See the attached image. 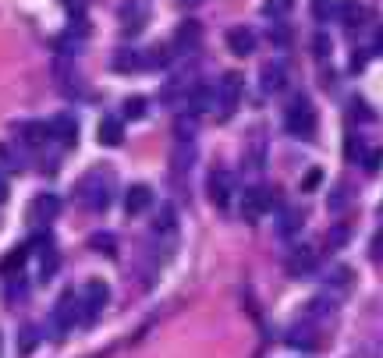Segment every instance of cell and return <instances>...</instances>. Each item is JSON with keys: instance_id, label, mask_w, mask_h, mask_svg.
Masks as SVG:
<instances>
[{"instance_id": "18", "label": "cell", "mask_w": 383, "mask_h": 358, "mask_svg": "<svg viewBox=\"0 0 383 358\" xmlns=\"http://www.w3.org/2000/svg\"><path fill=\"white\" fill-rule=\"evenodd\" d=\"M337 18L348 25V29H358L365 22V8L355 4V0H348V4H337Z\"/></svg>"}, {"instance_id": "14", "label": "cell", "mask_w": 383, "mask_h": 358, "mask_svg": "<svg viewBox=\"0 0 383 358\" xmlns=\"http://www.w3.org/2000/svg\"><path fill=\"white\" fill-rule=\"evenodd\" d=\"M195 43H199V25H195V22L178 25V32H174V50H178V53H192Z\"/></svg>"}, {"instance_id": "34", "label": "cell", "mask_w": 383, "mask_h": 358, "mask_svg": "<svg viewBox=\"0 0 383 358\" xmlns=\"http://www.w3.org/2000/svg\"><path fill=\"white\" fill-rule=\"evenodd\" d=\"M369 259L372 263H383V227L372 230V237H369Z\"/></svg>"}, {"instance_id": "22", "label": "cell", "mask_w": 383, "mask_h": 358, "mask_svg": "<svg viewBox=\"0 0 383 358\" xmlns=\"http://www.w3.org/2000/svg\"><path fill=\"white\" fill-rule=\"evenodd\" d=\"M351 284H355V277H351L348 266H334L330 273H326V287H334V291H348Z\"/></svg>"}, {"instance_id": "31", "label": "cell", "mask_w": 383, "mask_h": 358, "mask_svg": "<svg viewBox=\"0 0 383 358\" xmlns=\"http://www.w3.org/2000/svg\"><path fill=\"white\" fill-rule=\"evenodd\" d=\"M167 61H171V50H163V46H156V50H149V53L142 57L146 68H167Z\"/></svg>"}, {"instance_id": "17", "label": "cell", "mask_w": 383, "mask_h": 358, "mask_svg": "<svg viewBox=\"0 0 383 358\" xmlns=\"http://www.w3.org/2000/svg\"><path fill=\"white\" fill-rule=\"evenodd\" d=\"M188 103H192V106H188V113H195V117H199V113H206V110L216 103V92H213L209 85H195Z\"/></svg>"}, {"instance_id": "21", "label": "cell", "mask_w": 383, "mask_h": 358, "mask_svg": "<svg viewBox=\"0 0 383 358\" xmlns=\"http://www.w3.org/2000/svg\"><path fill=\"white\" fill-rule=\"evenodd\" d=\"M195 163V142L192 139H178V149H174V170H188Z\"/></svg>"}, {"instance_id": "42", "label": "cell", "mask_w": 383, "mask_h": 358, "mask_svg": "<svg viewBox=\"0 0 383 358\" xmlns=\"http://www.w3.org/2000/svg\"><path fill=\"white\" fill-rule=\"evenodd\" d=\"M8 199V181H4V174H0V202Z\"/></svg>"}, {"instance_id": "6", "label": "cell", "mask_w": 383, "mask_h": 358, "mask_svg": "<svg viewBox=\"0 0 383 358\" xmlns=\"http://www.w3.org/2000/svg\"><path fill=\"white\" fill-rule=\"evenodd\" d=\"M209 199L221 206V209H228L231 206V192H235V174L231 170H213L209 174Z\"/></svg>"}, {"instance_id": "10", "label": "cell", "mask_w": 383, "mask_h": 358, "mask_svg": "<svg viewBox=\"0 0 383 358\" xmlns=\"http://www.w3.org/2000/svg\"><path fill=\"white\" fill-rule=\"evenodd\" d=\"M284 85H288V64H284V61H273V64L263 68V75H259V89H263L266 96L281 92Z\"/></svg>"}, {"instance_id": "29", "label": "cell", "mask_w": 383, "mask_h": 358, "mask_svg": "<svg viewBox=\"0 0 383 358\" xmlns=\"http://www.w3.org/2000/svg\"><path fill=\"white\" fill-rule=\"evenodd\" d=\"M89 245H92L99 256H114V234L99 230V234H92V237H89Z\"/></svg>"}, {"instance_id": "40", "label": "cell", "mask_w": 383, "mask_h": 358, "mask_svg": "<svg viewBox=\"0 0 383 358\" xmlns=\"http://www.w3.org/2000/svg\"><path fill=\"white\" fill-rule=\"evenodd\" d=\"M174 4H178V8H185V11H192V8H199V4H202V0H174Z\"/></svg>"}, {"instance_id": "2", "label": "cell", "mask_w": 383, "mask_h": 358, "mask_svg": "<svg viewBox=\"0 0 383 358\" xmlns=\"http://www.w3.org/2000/svg\"><path fill=\"white\" fill-rule=\"evenodd\" d=\"M284 125H288V132H291L295 139H302V142H309V139L316 135V110H312V103H309L305 96H298V99L288 106Z\"/></svg>"}, {"instance_id": "27", "label": "cell", "mask_w": 383, "mask_h": 358, "mask_svg": "<svg viewBox=\"0 0 383 358\" xmlns=\"http://www.w3.org/2000/svg\"><path fill=\"white\" fill-rule=\"evenodd\" d=\"M334 312V302L330 298H312V302L305 305V316H312V319H326Z\"/></svg>"}, {"instance_id": "13", "label": "cell", "mask_w": 383, "mask_h": 358, "mask_svg": "<svg viewBox=\"0 0 383 358\" xmlns=\"http://www.w3.org/2000/svg\"><path fill=\"white\" fill-rule=\"evenodd\" d=\"M18 139L29 142V146H43V142L53 139V128H50L46 121H22V125H18Z\"/></svg>"}, {"instance_id": "26", "label": "cell", "mask_w": 383, "mask_h": 358, "mask_svg": "<svg viewBox=\"0 0 383 358\" xmlns=\"http://www.w3.org/2000/svg\"><path fill=\"white\" fill-rule=\"evenodd\" d=\"M288 344L298 347V351H312V347H319V340H316L305 326H302V330H291V333H288Z\"/></svg>"}, {"instance_id": "7", "label": "cell", "mask_w": 383, "mask_h": 358, "mask_svg": "<svg viewBox=\"0 0 383 358\" xmlns=\"http://www.w3.org/2000/svg\"><path fill=\"white\" fill-rule=\"evenodd\" d=\"M238 96H242V75H238V71H228V75L221 78V85H216V103H221V117L231 113V106L238 103Z\"/></svg>"}, {"instance_id": "8", "label": "cell", "mask_w": 383, "mask_h": 358, "mask_svg": "<svg viewBox=\"0 0 383 358\" xmlns=\"http://www.w3.org/2000/svg\"><path fill=\"white\" fill-rule=\"evenodd\" d=\"M256 46H259V36H256L249 25H235V29H228V50H231L235 57H252Z\"/></svg>"}, {"instance_id": "43", "label": "cell", "mask_w": 383, "mask_h": 358, "mask_svg": "<svg viewBox=\"0 0 383 358\" xmlns=\"http://www.w3.org/2000/svg\"><path fill=\"white\" fill-rule=\"evenodd\" d=\"M0 354H4V337H0Z\"/></svg>"}, {"instance_id": "30", "label": "cell", "mask_w": 383, "mask_h": 358, "mask_svg": "<svg viewBox=\"0 0 383 358\" xmlns=\"http://www.w3.org/2000/svg\"><path fill=\"white\" fill-rule=\"evenodd\" d=\"M312 15H316L319 22L337 18V0H312Z\"/></svg>"}, {"instance_id": "28", "label": "cell", "mask_w": 383, "mask_h": 358, "mask_svg": "<svg viewBox=\"0 0 383 358\" xmlns=\"http://www.w3.org/2000/svg\"><path fill=\"white\" fill-rule=\"evenodd\" d=\"M295 8V0H263V15L266 18H284Z\"/></svg>"}, {"instance_id": "35", "label": "cell", "mask_w": 383, "mask_h": 358, "mask_svg": "<svg viewBox=\"0 0 383 358\" xmlns=\"http://www.w3.org/2000/svg\"><path fill=\"white\" fill-rule=\"evenodd\" d=\"M348 237H351V227H348V223H337V227L330 230V237H326V242H330V249H341Z\"/></svg>"}, {"instance_id": "24", "label": "cell", "mask_w": 383, "mask_h": 358, "mask_svg": "<svg viewBox=\"0 0 383 358\" xmlns=\"http://www.w3.org/2000/svg\"><path fill=\"white\" fill-rule=\"evenodd\" d=\"M146 113H149V99L146 96H132L125 103V121H142Z\"/></svg>"}, {"instance_id": "33", "label": "cell", "mask_w": 383, "mask_h": 358, "mask_svg": "<svg viewBox=\"0 0 383 358\" xmlns=\"http://www.w3.org/2000/svg\"><path fill=\"white\" fill-rule=\"evenodd\" d=\"M319 185H323V167H309L302 177V192H316Z\"/></svg>"}, {"instance_id": "41", "label": "cell", "mask_w": 383, "mask_h": 358, "mask_svg": "<svg viewBox=\"0 0 383 358\" xmlns=\"http://www.w3.org/2000/svg\"><path fill=\"white\" fill-rule=\"evenodd\" d=\"M270 36H273V43H288V32H284V29H273Z\"/></svg>"}, {"instance_id": "11", "label": "cell", "mask_w": 383, "mask_h": 358, "mask_svg": "<svg viewBox=\"0 0 383 358\" xmlns=\"http://www.w3.org/2000/svg\"><path fill=\"white\" fill-rule=\"evenodd\" d=\"M61 206H64V202L53 195V192H39V195L29 202V213H32V220H43V223H46V220H53V216H61Z\"/></svg>"}, {"instance_id": "15", "label": "cell", "mask_w": 383, "mask_h": 358, "mask_svg": "<svg viewBox=\"0 0 383 358\" xmlns=\"http://www.w3.org/2000/svg\"><path fill=\"white\" fill-rule=\"evenodd\" d=\"M25 259H29V249H25V245H18L11 256H4V259H0V273H4L8 280H11V277H22V270H25Z\"/></svg>"}, {"instance_id": "39", "label": "cell", "mask_w": 383, "mask_h": 358, "mask_svg": "<svg viewBox=\"0 0 383 358\" xmlns=\"http://www.w3.org/2000/svg\"><path fill=\"white\" fill-rule=\"evenodd\" d=\"M372 53H383V25H379L376 36H372Z\"/></svg>"}, {"instance_id": "9", "label": "cell", "mask_w": 383, "mask_h": 358, "mask_svg": "<svg viewBox=\"0 0 383 358\" xmlns=\"http://www.w3.org/2000/svg\"><path fill=\"white\" fill-rule=\"evenodd\" d=\"M316 263H319V256H316L312 245H295L291 256H288V273L291 277H309L316 270Z\"/></svg>"}, {"instance_id": "37", "label": "cell", "mask_w": 383, "mask_h": 358, "mask_svg": "<svg viewBox=\"0 0 383 358\" xmlns=\"http://www.w3.org/2000/svg\"><path fill=\"white\" fill-rule=\"evenodd\" d=\"M362 163H365V170H369V174H376V170L383 167V149H365Z\"/></svg>"}, {"instance_id": "3", "label": "cell", "mask_w": 383, "mask_h": 358, "mask_svg": "<svg viewBox=\"0 0 383 358\" xmlns=\"http://www.w3.org/2000/svg\"><path fill=\"white\" fill-rule=\"evenodd\" d=\"M106 302H111V287H106L103 280H89V284L82 287V298H78V305H82V319H85V323L99 319V316H103V309H106Z\"/></svg>"}, {"instance_id": "16", "label": "cell", "mask_w": 383, "mask_h": 358, "mask_svg": "<svg viewBox=\"0 0 383 358\" xmlns=\"http://www.w3.org/2000/svg\"><path fill=\"white\" fill-rule=\"evenodd\" d=\"M125 132H121V117H103L99 121V142L103 146H121Z\"/></svg>"}, {"instance_id": "20", "label": "cell", "mask_w": 383, "mask_h": 358, "mask_svg": "<svg viewBox=\"0 0 383 358\" xmlns=\"http://www.w3.org/2000/svg\"><path fill=\"white\" fill-rule=\"evenodd\" d=\"M39 340H43V337H39V330H36L32 323H25V326L18 330V354H22V358H29V354L39 347Z\"/></svg>"}, {"instance_id": "1", "label": "cell", "mask_w": 383, "mask_h": 358, "mask_svg": "<svg viewBox=\"0 0 383 358\" xmlns=\"http://www.w3.org/2000/svg\"><path fill=\"white\" fill-rule=\"evenodd\" d=\"M153 242L160 245V259H167L178 245V213L174 206H160V213L153 216Z\"/></svg>"}, {"instance_id": "23", "label": "cell", "mask_w": 383, "mask_h": 358, "mask_svg": "<svg viewBox=\"0 0 383 358\" xmlns=\"http://www.w3.org/2000/svg\"><path fill=\"white\" fill-rule=\"evenodd\" d=\"M111 64H114L118 71H135L142 61H139V53H135L132 46H121V50L114 53V61H111Z\"/></svg>"}, {"instance_id": "5", "label": "cell", "mask_w": 383, "mask_h": 358, "mask_svg": "<svg viewBox=\"0 0 383 358\" xmlns=\"http://www.w3.org/2000/svg\"><path fill=\"white\" fill-rule=\"evenodd\" d=\"M78 316H82V305H78L75 291H64V294H61V302H57V309H53V333L64 337V333L75 326Z\"/></svg>"}, {"instance_id": "19", "label": "cell", "mask_w": 383, "mask_h": 358, "mask_svg": "<svg viewBox=\"0 0 383 358\" xmlns=\"http://www.w3.org/2000/svg\"><path fill=\"white\" fill-rule=\"evenodd\" d=\"M50 128H53V139H61L64 146H75V139H78V135H75V132H78L75 117H57V121H53Z\"/></svg>"}, {"instance_id": "36", "label": "cell", "mask_w": 383, "mask_h": 358, "mask_svg": "<svg viewBox=\"0 0 383 358\" xmlns=\"http://www.w3.org/2000/svg\"><path fill=\"white\" fill-rule=\"evenodd\" d=\"M344 156H348V160H362V156H365L358 135H348V139H344Z\"/></svg>"}, {"instance_id": "38", "label": "cell", "mask_w": 383, "mask_h": 358, "mask_svg": "<svg viewBox=\"0 0 383 358\" xmlns=\"http://www.w3.org/2000/svg\"><path fill=\"white\" fill-rule=\"evenodd\" d=\"M312 53H316V57H326V53H330V36L319 32V36L312 39Z\"/></svg>"}, {"instance_id": "32", "label": "cell", "mask_w": 383, "mask_h": 358, "mask_svg": "<svg viewBox=\"0 0 383 358\" xmlns=\"http://www.w3.org/2000/svg\"><path fill=\"white\" fill-rule=\"evenodd\" d=\"M0 156H4V163H8L11 170H22V167H25V160H22V153H18L15 146H8V142H0Z\"/></svg>"}, {"instance_id": "4", "label": "cell", "mask_w": 383, "mask_h": 358, "mask_svg": "<svg viewBox=\"0 0 383 358\" xmlns=\"http://www.w3.org/2000/svg\"><path fill=\"white\" fill-rule=\"evenodd\" d=\"M270 206H273V192L270 188H263V185H252V188H245L242 192V216L249 220V223H256L259 216H266L270 213Z\"/></svg>"}, {"instance_id": "25", "label": "cell", "mask_w": 383, "mask_h": 358, "mask_svg": "<svg viewBox=\"0 0 383 358\" xmlns=\"http://www.w3.org/2000/svg\"><path fill=\"white\" fill-rule=\"evenodd\" d=\"M277 230L288 237V234H298L302 230V213L298 209H284L281 213V220H277Z\"/></svg>"}, {"instance_id": "12", "label": "cell", "mask_w": 383, "mask_h": 358, "mask_svg": "<svg viewBox=\"0 0 383 358\" xmlns=\"http://www.w3.org/2000/svg\"><path fill=\"white\" fill-rule=\"evenodd\" d=\"M149 206H153V188L149 185H132L125 192V213L128 216H142V213H149Z\"/></svg>"}]
</instances>
